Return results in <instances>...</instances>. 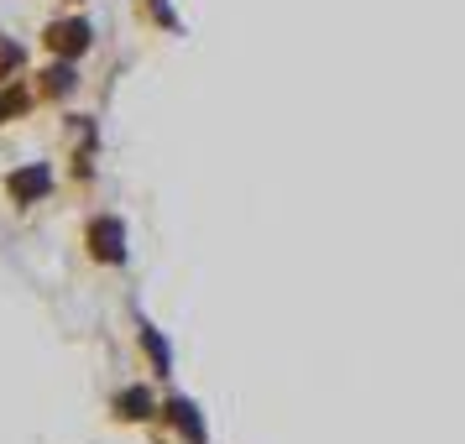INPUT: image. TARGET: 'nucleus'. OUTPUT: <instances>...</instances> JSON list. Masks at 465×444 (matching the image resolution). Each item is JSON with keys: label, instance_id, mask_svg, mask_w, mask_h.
Wrapping results in <instances>:
<instances>
[{"label": "nucleus", "instance_id": "obj_1", "mask_svg": "<svg viewBox=\"0 0 465 444\" xmlns=\"http://www.w3.org/2000/svg\"><path fill=\"white\" fill-rule=\"evenodd\" d=\"M89 246L100 261H121L126 256V231H121V220H94L89 225Z\"/></svg>", "mask_w": 465, "mask_h": 444}, {"label": "nucleus", "instance_id": "obj_2", "mask_svg": "<svg viewBox=\"0 0 465 444\" xmlns=\"http://www.w3.org/2000/svg\"><path fill=\"white\" fill-rule=\"evenodd\" d=\"M168 423H178L189 444H204V419H199V408H193L189 398H173L168 402Z\"/></svg>", "mask_w": 465, "mask_h": 444}, {"label": "nucleus", "instance_id": "obj_3", "mask_svg": "<svg viewBox=\"0 0 465 444\" xmlns=\"http://www.w3.org/2000/svg\"><path fill=\"white\" fill-rule=\"evenodd\" d=\"M5 189H11V199H16V204H32L37 193H47V168H22V173H11V183H5Z\"/></svg>", "mask_w": 465, "mask_h": 444}, {"label": "nucleus", "instance_id": "obj_4", "mask_svg": "<svg viewBox=\"0 0 465 444\" xmlns=\"http://www.w3.org/2000/svg\"><path fill=\"white\" fill-rule=\"evenodd\" d=\"M47 43L58 47V53H84L89 47V26L84 22H58L53 32H47Z\"/></svg>", "mask_w": 465, "mask_h": 444}, {"label": "nucleus", "instance_id": "obj_5", "mask_svg": "<svg viewBox=\"0 0 465 444\" xmlns=\"http://www.w3.org/2000/svg\"><path fill=\"white\" fill-rule=\"evenodd\" d=\"M115 408H121L126 419H147V413H152V392H142V387H126V392L115 398Z\"/></svg>", "mask_w": 465, "mask_h": 444}, {"label": "nucleus", "instance_id": "obj_6", "mask_svg": "<svg viewBox=\"0 0 465 444\" xmlns=\"http://www.w3.org/2000/svg\"><path fill=\"white\" fill-rule=\"evenodd\" d=\"M142 340H147L152 360H157V366H163V371H168V366H173V350H168V340L157 335V330H152V324H142Z\"/></svg>", "mask_w": 465, "mask_h": 444}, {"label": "nucleus", "instance_id": "obj_7", "mask_svg": "<svg viewBox=\"0 0 465 444\" xmlns=\"http://www.w3.org/2000/svg\"><path fill=\"white\" fill-rule=\"evenodd\" d=\"M43 89H47V94H68V89H74V68H68V64L47 68V74H43Z\"/></svg>", "mask_w": 465, "mask_h": 444}, {"label": "nucleus", "instance_id": "obj_8", "mask_svg": "<svg viewBox=\"0 0 465 444\" xmlns=\"http://www.w3.org/2000/svg\"><path fill=\"white\" fill-rule=\"evenodd\" d=\"M22 110H26V94H22V89L0 94V115H22Z\"/></svg>", "mask_w": 465, "mask_h": 444}]
</instances>
